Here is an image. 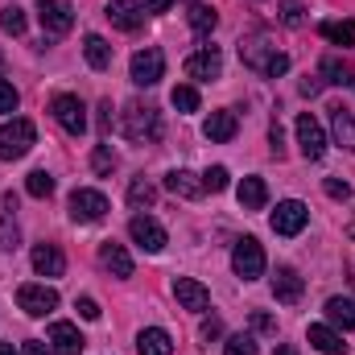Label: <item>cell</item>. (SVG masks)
Masks as SVG:
<instances>
[{"label":"cell","instance_id":"cell-8","mask_svg":"<svg viewBox=\"0 0 355 355\" xmlns=\"http://www.w3.org/2000/svg\"><path fill=\"white\" fill-rule=\"evenodd\" d=\"M37 17H42V29L50 37H62L75 29V8L62 4V0H37Z\"/></svg>","mask_w":355,"mask_h":355},{"label":"cell","instance_id":"cell-36","mask_svg":"<svg viewBox=\"0 0 355 355\" xmlns=\"http://www.w3.org/2000/svg\"><path fill=\"white\" fill-rule=\"evenodd\" d=\"M170 103L178 112H198V91L194 87H174L170 91Z\"/></svg>","mask_w":355,"mask_h":355},{"label":"cell","instance_id":"cell-15","mask_svg":"<svg viewBox=\"0 0 355 355\" xmlns=\"http://www.w3.org/2000/svg\"><path fill=\"white\" fill-rule=\"evenodd\" d=\"M186 75L190 79H198V83H211V79H219L223 75V58H219V50H198V54H190L186 58Z\"/></svg>","mask_w":355,"mask_h":355},{"label":"cell","instance_id":"cell-11","mask_svg":"<svg viewBox=\"0 0 355 355\" xmlns=\"http://www.w3.org/2000/svg\"><path fill=\"white\" fill-rule=\"evenodd\" d=\"M103 17H107L116 29H124V33H137V29L145 25V4H141V0H107Z\"/></svg>","mask_w":355,"mask_h":355},{"label":"cell","instance_id":"cell-41","mask_svg":"<svg viewBox=\"0 0 355 355\" xmlns=\"http://www.w3.org/2000/svg\"><path fill=\"white\" fill-rule=\"evenodd\" d=\"M75 310H79V318H87V322H95V318H99L95 297H79V302H75Z\"/></svg>","mask_w":355,"mask_h":355},{"label":"cell","instance_id":"cell-20","mask_svg":"<svg viewBox=\"0 0 355 355\" xmlns=\"http://www.w3.org/2000/svg\"><path fill=\"white\" fill-rule=\"evenodd\" d=\"M137 355H174V339L162 327H145L137 335Z\"/></svg>","mask_w":355,"mask_h":355},{"label":"cell","instance_id":"cell-9","mask_svg":"<svg viewBox=\"0 0 355 355\" xmlns=\"http://www.w3.org/2000/svg\"><path fill=\"white\" fill-rule=\"evenodd\" d=\"M128 236H132L145 252H153V257L166 248V227H162L153 215H132V219H128Z\"/></svg>","mask_w":355,"mask_h":355},{"label":"cell","instance_id":"cell-47","mask_svg":"<svg viewBox=\"0 0 355 355\" xmlns=\"http://www.w3.org/2000/svg\"><path fill=\"white\" fill-rule=\"evenodd\" d=\"M174 0H145V12H166Z\"/></svg>","mask_w":355,"mask_h":355},{"label":"cell","instance_id":"cell-50","mask_svg":"<svg viewBox=\"0 0 355 355\" xmlns=\"http://www.w3.org/2000/svg\"><path fill=\"white\" fill-rule=\"evenodd\" d=\"M0 355H17L12 352V343H0Z\"/></svg>","mask_w":355,"mask_h":355},{"label":"cell","instance_id":"cell-32","mask_svg":"<svg viewBox=\"0 0 355 355\" xmlns=\"http://www.w3.org/2000/svg\"><path fill=\"white\" fill-rule=\"evenodd\" d=\"M116 166H120V157L112 153V145H95V153H91V170L107 178L112 170H116Z\"/></svg>","mask_w":355,"mask_h":355},{"label":"cell","instance_id":"cell-7","mask_svg":"<svg viewBox=\"0 0 355 355\" xmlns=\"http://www.w3.org/2000/svg\"><path fill=\"white\" fill-rule=\"evenodd\" d=\"M268 223H272L277 236H297V232L310 223V207L297 202V198H285V202H277V211H272Z\"/></svg>","mask_w":355,"mask_h":355},{"label":"cell","instance_id":"cell-45","mask_svg":"<svg viewBox=\"0 0 355 355\" xmlns=\"http://www.w3.org/2000/svg\"><path fill=\"white\" fill-rule=\"evenodd\" d=\"M99 128H103V132L112 128V103H107V99L99 103Z\"/></svg>","mask_w":355,"mask_h":355},{"label":"cell","instance_id":"cell-22","mask_svg":"<svg viewBox=\"0 0 355 355\" xmlns=\"http://www.w3.org/2000/svg\"><path fill=\"white\" fill-rule=\"evenodd\" d=\"M236 128H240L236 112H211V116H207V124H202V137H207V141H232V137H236Z\"/></svg>","mask_w":355,"mask_h":355},{"label":"cell","instance_id":"cell-25","mask_svg":"<svg viewBox=\"0 0 355 355\" xmlns=\"http://www.w3.org/2000/svg\"><path fill=\"white\" fill-rule=\"evenodd\" d=\"M236 194H240V207H244V211H261V207L268 202V186H265V178H244Z\"/></svg>","mask_w":355,"mask_h":355},{"label":"cell","instance_id":"cell-37","mask_svg":"<svg viewBox=\"0 0 355 355\" xmlns=\"http://www.w3.org/2000/svg\"><path fill=\"white\" fill-rule=\"evenodd\" d=\"M17 244H21V227L12 223V215H4V219H0V248H4V252H12Z\"/></svg>","mask_w":355,"mask_h":355},{"label":"cell","instance_id":"cell-26","mask_svg":"<svg viewBox=\"0 0 355 355\" xmlns=\"http://www.w3.org/2000/svg\"><path fill=\"white\" fill-rule=\"evenodd\" d=\"M83 54H87L91 71H107V67H112V46H107L99 33H87V37H83Z\"/></svg>","mask_w":355,"mask_h":355},{"label":"cell","instance_id":"cell-31","mask_svg":"<svg viewBox=\"0 0 355 355\" xmlns=\"http://www.w3.org/2000/svg\"><path fill=\"white\" fill-rule=\"evenodd\" d=\"M277 17H281V25H289V29L306 25V8H302V0H281V4H277Z\"/></svg>","mask_w":355,"mask_h":355},{"label":"cell","instance_id":"cell-33","mask_svg":"<svg viewBox=\"0 0 355 355\" xmlns=\"http://www.w3.org/2000/svg\"><path fill=\"white\" fill-rule=\"evenodd\" d=\"M25 190H29L33 198H50V194H54V178L46 174V170H33V174L25 178Z\"/></svg>","mask_w":355,"mask_h":355},{"label":"cell","instance_id":"cell-23","mask_svg":"<svg viewBox=\"0 0 355 355\" xmlns=\"http://www.w3.org/2000/svg\"><path fill=\"white\" fill-rule=\"evenodd\" d=\"M166 190L178 194V198H198L207 186H202V178H194L190 170H174V174H166Z\"/></svg>","mask_w":355,"mask_h":355},{"label":"cell","instance_id":"cell-34","mask_svg":"<svg viewBox=\"0 0 355 355\" xmlns=\"http://www.w3.org/2000/svg\"><path fill=\"white\" fill-rule=\"evenodd\" d=\"M0 29H4V33H12V37H17V33H25V12H21L17 4H4V8H0Z\"/></svg>","mask_w":355,"mask_h":355},{"label":"cell","instance_id":"cell-28","mask_svg":"<svg viewBox=\"0 0 355 355\" xmlns=\"http://www.w3.org/2000/svg\"><path fill=\"white\" fill-rule=\"evenodd\" d=\"M318 33L327 37V42H335V46H355V21H322L318 25Z\"/></svg>","mask_w":355,"mask_h":355},{"label":"cell","instance_id":"cell-3","mask_svg":"<svg viewBox=\"0 0 355 355\" xmlns=\"http://www.w3.org/2000/svg\"><path fill=\"white\" fill-rule=\"evenodd\" d=\"M37 145V128H33V120H8L4 128H0V162H17V157H25L29 149Z\"/></svg>","mask_w":355,"mask_h":355},{"label":"cell","instance_id":"cell-43","mask_svg":"<svg viewBox=\"0 0 355 355\" xmlns=\"http://www.w3.org/2000/svg\"><path fill=\"white\" fill-rule=\"evenodd\" d=\"M198 335H202V343H211V339H219V335H223V322H219V318H207Z\"/></svg>","mask_w":355,"mask_h":355},{"label":"cell","instance_id":"cell-17","mask_svg":"<svg viewBox=\"0 0 355 355\" xmlns=\"http://www.w3.org/2000/svg\"><path fill=\"white\" fill-rule=\"evenodd\" d=\"M174 297L182 310H207L211 306V293H207V285H198L194 277H178L174 281Z\"/></svg>","mask_w":355,"mask_h":355},{"label":"cell","instance_id":"cell-29","mask_svg":"<svg viewBox=\"0 0 355 355\" xmlns=\"http://www.w3.org/2000/svg\"><path fill=\"white\" fill-rule=\"evenodd\" d=\"M322 75L327 83H339V87H355V71H347L339 58H322Z\"/></svg>","mask_w":355,"mask_h":355},{"label":"cell","instance_id":"cell-48","mask_svg":"<svg viewBox=\"0 0 355 355\" xmlns=\"http://www.w3.org/2000/svg\"><path fill=\"white\" fill-rule=\"evenodd\" d=\"M322 87V83H318V79H306V83H302V95H314V91Z\"/></svg>","mask_w":355,"mask_h":355},{"label":"cell","instance_id":"cell-40","mask_svg":"<svg viewBox=\"0 0 355 355\" xmlns=\"http://www.w3.org/2000/svg\"><path fill=\"white\" fill-rule=\"evenodd\" d=\"M17 103H21V95H17V87L0 79V112H17Z\"/></svg>","mask_w":355,"mask_h":355},{"label":"cell","instance_id":"cell-35","mask_svg":"<svg viewBox=\"0 0 355 355\" xmlns=\"http://www.w3.org/2000/svg\"><path fill=\"white\" fill-rule=\"evenodd\" d=\"M153 198H157V190H153L145 178H132V186H128V202H132V207H153Z\"/></svg>","mask_w":355,"mask_h":355},{"label":"cell","instance_id":"cell-2","mask_svg":"<svg viewBox=\"0 0 355 355\" xmlns=\"http://www.w3.org/2000/svg\"><path fill=\"white\" fill-rule=\"evenodd\" d=\"M120 128H124L128 141H137V145H153V141L162 137V116H157L153 103H128L124 116H120Z\"/></svg>","mask_w":355,"mask_h":355},{"label":"cell","instance_id":"cell-18","mask_svg":"<svg viewBox=\"0 0 355 355\" xmlns=\"http://www.w3.org/2000/svg\"><path fill=\"white\" fill-rule=\"evenodd\" d=\"M33 268H37V277H62V272H67L62 248H58V244H37V248H33Z\"/></svg>","mask_w":355,"mask_h":355},{"label":"cell","instance_id":"cell-14","mask_svg":"<svg viewBox=\"0 0 355 355\" xmlns=\"http://www.w3.org/2000/svg\"><path fill=\"white\" fill-rule=\"evenodd\" d=\"M46 339H50V352L54 355H79L87 347V339H83L79 327H71V322H50Z\"/></svg>","mask_w":355,"mask_h":355},{"label":"cell","instance_id":"cell-12","mask_svg":"<svg viewBox=\"0 0 355 355\" xmlns=\"http://www.w3.org/2000/svg\"><path fill=\"white\" fill-rule=\"evenodd\" d=\"M107 215V198L99 190H75L71 194V219L75 223H99Z\"/></svg>","mask_w":355,"mask_h":355},{"label":"cell","instance_id":"cell-49","mask_svg":"<svg viewBox=\"0 0 355 355\" xmlns=\"http://www.w3.org/2000/svg\"><path fill=\"white\" fill-rule=\"evenodd\" d=\"M272 355H297V347H293V343H285V347H277Z\"/></svg>","mask_w":355,"mask_h":355},{"label":"cell","instance_id":"cell-5","mask_svg":"<svg viewBox=\"0 0 355 355\" xmlns=\"http://www.w3.org/2000/svg\"><path fill=\"white\" fill-rule=\"evenodd\" d=\"M232 268H236V277H244V281H257V277L265 272V248H261V240L244 236V240L232 248Z\"/></svg>","mask_w":355,"mask_h":355},{"label":"cell","instance_id":"cell-42","mask_svg":"<svg viewBox=\"0 0 355 355\" xmlns=\"http://www.w3.org/2000/svg\"><path fill=\"white\" fill-rule=\"evenodd\" d=\"M327 194H331V198H352V186L339 182V178H327Z\"/></svg>","mask_w":355,"mask_h":355},{"label":"cell","instance_id":"cell-19","mask_svg":"<svg viewBox=\"0 0 355 355\" xmlns=\"http://www.w3.org/2000/svg\"><path fill=\"white\" fill-rule=\"evenodd\" d=\"M306 339H310V347H318L322 355H347V343H343V335H339L335 327L314 322V327L306 331Z\"/></svg>","mask_w":355,"mask_h":355},{"label":"cell","instance_id":"cell-1","mask_svg":"<svg viewBox=\"0 0 355 355\" xmlns=\"http://www.w3.org/2000/svg\"><path fill=\"white\" fill-rule=\"evenodd\" d=\"M240 58H244V67H252V71L265 75V79H277V75L289 71V54H281L268 37H248V42L240 46Z\"/></svg>","mask_w":355,"mask_h":355},{"label":"cell","instance_id":"cell-44","mask_svg":"<svg viewBox=\"0 0 355 355\" xmlns=\"http://www.w3.org/2000/svg\"><path fill=\"white\" fill-rule=\"evenodd\" d=\"M252 331H261V335H272V331H277V322H272L268 314H261V310H257V314H252Z\"/></svg>","mask_w":355,"mask_h":355},{"label":"cell","instance_id":"cell-21","mask_svg":"<svg viewBox=\"0 0 355 355\" xmlns=\"http://www.w3.org/2000/svg\"><path fill=\"white\" fill-rule=\"evenodd\" d=\"M99 265L107 268V272H116V277H132V257H128L124 244H116V240L99 244Z\"/></svg>","mask_w":355,"mask_h":355},{"label":"cell","instance_id":"cell-4","mask_svg":"<svg viewBox=\"0 0 355 355\" xmlns=\"http://www.w3.org/2000/svg\"><path fill=\"white\" fill-rule=\"evenodd\" d=\"M50 112H54V120H58L71 137H83V132H87V107H83L79 95H54V99H50Z\"/></svg>","mask_w":355,"mask_h":355},{"label":"cell","instance_id":"cell-16","mask_svg":"<svg viewBox=\"0 0 355 355\" xmlns=\"http://www.w3.org/2000/svg\"><path fill=\"white\" fill-rule=\"evenodd\" d=\"M302 293H306V281L297 277V268H277V277H272V297L277 302H285V306H293V302H302Z\"/></svg>","mask_w":355,"mask_h":355},{"label":"cell","instance_id":"cell-46","mask_svg":"<svg viewBox=\"0 0 355 355\" xmlns=\"http://www.w3.org/2000/svg\"><path fill=\"white\" fill-rule=\"evenodd\" d=\"M25 355H54V352H50L46 343H37V339H29V343H25Z\"/></svg>","mask_w":355,"mask_h":355},{"label":"cell","instance_id":"cell-10","mask_svg":"<svg viewBox=\"0 0 355 355\" xmlns=\"http://www.w3.org/2000/svg\"><path fill=\"white\" fill-rule=\"evenodd\" d=\"M17 306L29 314V318H46L54 306H58V293L50 285H21L17 289Z\"/></svg>","mask_w":355,"mask_h":355},{"label":"cell","instance_id":"cell-13","mask_svg":"<svg viewBox=\"0 0 355 355\" xmlns=\"http://www.w3.org/2000/svg\"><path fill=\"white\" fill-rule=\"evenodd\" d=\"M297 145H302V153H306L310 162H318V157L327 153V137H322V124H318L310 112H302V116H297Z\"/></svg>","mask_w":355,"mask_h":355},{"label":"cell","instance_id":"cell-6","mask_svg":"<svg viewBox=\"0 0 355 355\" xmlns=\"http://www.w3.org/2000/svg\"><path fill=\"white\" fill-rule=\"evenodd\" d=\"M162 75H166V54L157 46H145L132 54V83L153 87V83H162Z\"/></svg>","mask_w":355,"mask_h":355},{"label":"cell","instance_id":"cell-30","mask_svg":"<svg viewBox=\"0 0 355 355\" xmlns=\"http://www.w3.org/2000/svg\"><path fill=\"white\" fill-rule=\"evenodd\" d=\"M215 25H219L215 8H207V4H190V29H194V33H211Z\"/></svg>","mask_w":355,"mask_h":355},{"label":"cell","instance_id":"cell-27","mask_svg":"<svg viewBox=\"0 0 355 355\" xmlns=\"http://www.w3.org/2000/svg\"><path fill=\"white\" fill-rule=\"evenodd\" d=\"M327 318H331V327L352 331L355 327V302L352 297H331V302H327Z\"/></svg>","mask_w":355,"mask_h":355},{"label":"cell","instance_id":"cell-39","mask_svg":"<svg viewBox=\"0 0 355 355\" xmlns=\"http://www.w3.org/2000/svg\"><path fill=\"white\" fill-rule=\"evenodd\" d=\"M227 182H232V174H227L223 166H211V170L202 174V186H207V190H215V194H219V190H227Z\"/></svg>","mask_w":355,"mask_h":355},{"label":"cell","instance_id":"cell-38","mask_svg":"<svg viewBox=\"0 0 355 355\" xmlns=\"http://www.w3.org/2000/svg\"><path fill=\"white\" fill-rule=\"evenodd\" d=\"M223 355H257V339L240 331V335H232V339H227V347H223Z\"/></svg>","mask_w":355,"mask_h":355},{"label":"cell","instance_id":"cell-24","mask_svg":"<svg viewBox=\"0 0 355 355\" xmlns=\"http://www.w3.org/2000/svg\"><path fill=\"white\" fill-rule=\"evenodd\" d=\"M331 128H335V141L347 153H355V116L347 107H331Z\"/></svg>","mask_w":355,"mask_h":355}]
</instances>
